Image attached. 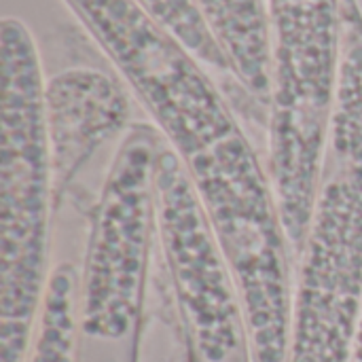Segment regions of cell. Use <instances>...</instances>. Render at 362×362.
<instances>
[{
	"instance_id": "cell-4",
	"label": "cell",
	"mask_w": 362,
	"mask_h": 362,
	"mask_svg": "<svg viewBox=\"0 0 362 362\" xmlns=\"http://www.w3.org/2000/svg\"><path fill=\"white\" fill-rule=\"evenodd\" d=\"M159 146L153 123H134L98 189L81 255V362H136L159 248Z\"/></svg>"
},
{
	"instance_id": "cell-8",
	"label": "cell",
	"mask_w": 362,
	"mask_h": 362,
	"mask_svg": "<svg viewBox=\"0 0 362 362\" xmlns=\"http://www.w3.org/2000/svg\"><path fill=\"white\" fill-rule=\"evenodd\" d=\"M352 362H362V312H361V320H358V331H356V344H354Z\"/></svg>"
},
{
	"instance_id": "cell-5",
	"label": "cell",
	"mask_w": 362,
	"mask_h": 362,
	"mask_svg": "<svg viewBox=\"0 0 362 362\" xmlns=\"http://www.w3.org/2000/svg\"><path fill=\"white\" fill-rule=\"evenodd\" d=\"M157 231L189 362H252L235 278L174 151L161 136Z\"/></svg>"
},
{
	"instance_id": "cell-3",
	"label": "cell",
	"mask_w": 362,
	"mask_h": 362,
	"mask_svg": "<svg viewBox=\"0 0 362 362\" xmlns=\"http://www.w3.org/2000/svg\"><path fill=\"white\" fill-rule=\"evenodd\" d=\"M362 312V21L344 32L329 142L295 263L286 362H352Z\"/></svg>"
},
{
	"instance_id": "cell-7",
	"label": "cell",
	"mask_w": 362,
	"mask_h": 362,
	"mask_svg": "<svg viewBox=\"0 0 362 362\" xmlns=\"http://www.w3.org/2000/svg\"><path fill=\"white\" fill-rule=\"evenodd\" d=\"M64 199L72 204V221H68L66 212L59 208L68 233L62 235V229L55 227L53 267H51L28 362H81V329H78L81 255L87 235L89 212L93 206L83 208V204H91V202H87L76 193H68Z\"/></svg>"
},
{
	"instance_id": "cell-2",
	"label": "cell",
	"mask_w": 362,
	"mask_h": 362,
	"mask_svg": "<svg viewBox=\"0 0 362 362\" xmlns=\"http://www.w3.org/2000/svg\"><path fill=\"white\" fill-rule=\"evenodd\" d=\"M0 362H28L55 250L57 182L45 66L17 17L0 28Z\"/></svg>"
},
{
	"instance_id": "cell-9",
	"label": "cell",
	"mask_w": 362,
	"mask_h": 362,
	"mask_svg": "<svg viewBox=\"0 0 362 362\" xmlns=\"http://www.w3.org/2000/svg\"><path fill=\"white\" fill-rule=\"evenodd\" d=\"M148 362H153V358H148ZM161 362H189V352H187V348H185L178 356H172V358L165 356Z\"/></svg>"
},
{
	"instance_id": "cell-1",
	"label": "cell",
	"mask_w": 362,
	"mask_h": 362,
	"mask_svg": "<svg viewBox=\"0 0 362 362\" xmlns=\"http://www.w3.org/2000/svg\"><path fill=\"white\" fill-rule=\"evenodd\" d=\"M153 119L238 284L252 362H286L295 255L265 153L204 64L138 0H64Z\"/></svg>"
},
{
	"instance_id": "cell-6",
	"label": "cell",
	"mask_w": 362,
	"mask_h": 362,
	"mask_svg": "<svg viewBox=\"0 0 362 362\" xmlns=\"http://www.w3.org/2000/svg\"><path fill=\"white\" fill-rule=\"evenodd\" d=\"M115 66L70 64L45 72V112L57 199L81 187L100 153H115L132 129V95Z\"/></svg>"
}]
</instances>
